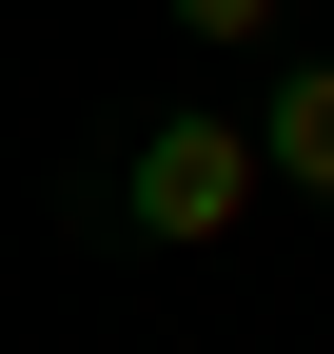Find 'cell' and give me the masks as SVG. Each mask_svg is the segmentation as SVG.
<instances>
[{
  "label": "cell",
  "instance_id": "cell-3",
  "mask_svg": "<svg viewBox=\"0 0 334 354\" xmlns=\"http://www.w3.org/2000/svg\"><path fill=\"white\" fill-rule=\"evenodd\" d=\"M157 20H177V39H197V59H256V39H275V20H295V0H157Z\"/></svg>",
  "mask_w": 334,
  "mask_h": 354
},
{
  "label": "cell",
  "instance_id": "cell-1",
  "mask_svg": "<svg viewBox=\"0 0 334 354\" xmlns=\"http://www.w3.org/2000/svg\"><path fill=\"white\" fill-rule=\"evenodd\" d=\"M118 197H138V236H157V256H217L236 216L275 197V177H256V118H236V99H157V118H138V158H118Z\"/></svg>",
  "mask_w": 334,
  "mask_h": 354
},
{
  "label": "cell",
  "instance_id": "cell-2",
  "mask_svg": "<svg viewBox=\"0 0 334 354\" xmlns=\"http://www.w3.org/2000/svg\"><path fill=\"white\" fill-rule=\"evenodd\" d=\"M236 118H256V177H275V197H334V59H295V79H256Z\"/></svg>",
  "mask_w": 334,
  "mask_h": 354
}]
</instances>
